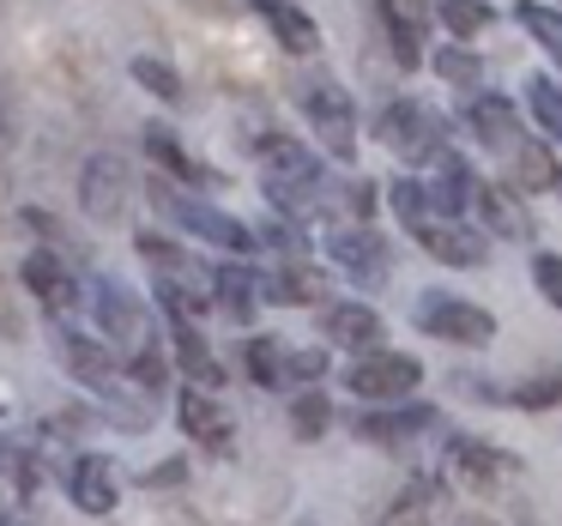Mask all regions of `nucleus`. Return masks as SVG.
<instances>
[{"mask_svg":"<svg viewBox=\"0 0 562 526\" xmlns=\"http://www.w3.org/2000/svg\"><path fill=\"white\" fill-rule=\"evenodd\" d=\"M260 182H267L279 212H308L321 200V164L308 146H296L284 134H267L260 139Z\"/></svg>","mask_w":562,"mask_h":526,"instance_id":"1","label":"nucleus"},{"mask_svg":"<svg viewBox=\"0 0 562 526\" xmlns=\"http://www.w3.org/2000/svg\"><path fill=\"white\" fill-rule=\"evenodd\" d=\"M86 315H91V333L110 339L115 351H139L151 339V321H146V303L134 291H122L115 279H86Z\"/></svg>","mask_w":562,"mask_h":526,"instance_id":"2","label":"nucleus"},{"mask_svg":"<svg viewBox=\"0 0 562 526\" xmlns=\"http://www.w3.org/2000/svg\"><path fill=\"white\" fill-rule=\"evenodd\" d=\"M417 381H424V363L405 351H363L351 369H345V388L357 393V400L369 405H400L417 393Z\"/></svg>","mask_w":562,"mask_h":526,"instance_id":"3","label":"nucleus"},{"mask_svg":"<svg viewBox=\"0 0 562 526\" xmlns=\"http://www.w3.org/2000/svg\"><path fill=\"white\" fill-rule=\"evenodd\" d=\"M55 351H61L67 376L86 381L91 393H115L122 388V363H115V345L98 339L91 327H79V321H55Z\"/></svg>","mask_w":562,"mask_h":526,"instance_id":"4","label":"nucleus"},{"mask_svg":"<svg viewBox=\"0 0 562 526\" xmlns=\"http://www.w3.org/2000/svg\"><path fill=\"white\" fill-rule=\"evenodd\" d=\"M151 194H158V206L170 212L188 236L224 248V255H255V231H248V224H236L231 212L206 206V200H188V194H176V188H151Z\"/></svg>","mask_w":562,"mask_h":526,"instance_id":"5","label":"nucleus"},{"mask_svg":"<svg viewBox=\"0 0 562 526\" xmlns=\"http://www.w3.org/2000/svg\"><path fill=\"white\" fill-rule=\"evenodd\" d=\"M25 284H31V296L43 303L49 321H79L86 315V279H79L61 255H49V248H37V255L25 260Z\"/></svg>","mask_w":562,"mask_h":526,"instance_id":"6","label":"nucleus"},{"mask_svg":"<svg viewBox=\"0 0 562 526\" xmlns=\"http://www.w3.org/2000/svg\"><path fill=\"white\" fill-rule=\"evenodd\" d=\"M303 115L315 127V139L333 152V158H351L357 152V110L333 79H308L303 86Z\"/></svg>","mask_w":562,"mask_h":526,"instance_id":"7","label":"nucleus"},{"mask_svg":"<svg viewBox=\"0 0 562 526\" xmlns=\"http://www.w3.org/2000/svg\"><path fill=\"white\" fill-rule=\"evenodd\" d=\"M417 327L448 339V345H490L496 339V321H490L484 309L460 303V296H441V291H429L424 303H417Z\"/></svg>","mask_w":562,"mask_h":526,"instance_id":"8","label":"nucleus"},{"mask_svg":"<svg viewBox=\"0 0 562 526\" xmlns=\"http://www.w3.org/2000/svg\"><path fill=\"white\" fill-rule=\"evenodd\" d=\"M381 139L412 164H436L441 158V127H436V115H429L424 103H387V110H381Z\"/></svg>","mask_w":562,"mask_h":526,"instance_id":"9","label":"nucleus"},{"mask_svg":"<svg viewBox=\"0 0 562 526\" xmlns=\"http://www.w3.org/2000/svg\"><path fill=\"white\" fill-rule=\"evenodd\" d=\"M79 206H86V219H98V224H115L127 212V164L115 158V152L86 158V176H79Z\"/></svg>","mask_w":562,"mask_h":526,"instance_id":"10","label":"nucleus"},{"mask_svg":"<svg viewBox=\"0 0 562 526\" xmlns=\"http://www.w3.org/2000/svg\"><path fill=\"white\" fill-rule=\"evenodd\" d=\"M176 424H182L200 448H212V454H231V441H236V424H231V412L218 405V393L194 388V381L176 393Z\"/></svg>","mask_w":562,"mask_h":526,"instance_id":"11","label":"nucleus"},{"mask_svg":"<svg viewBox=\"0 0 562 526\" xmlns=\"http://www.w3.org/2000/svg\"><path fill=\"white\" fill-rule=\"evenodd\" d=\"M321 333H327V345H339V351H381L387 345V321L375 315L369 303H333L327 315H321Z\"/></svg>","mask_w":562,"mask_h":526,"instance_id":"12","label":"nucleus"},{"mask_svg":"<svg viewBox=\"0 0 562 526\" xmlns=\"http://www.w3.org/2000/svg\"><path fill=\"white\" fill-rule=\"evenodd\" d=\"M67 496H74V508H86V514H110L115 502H122L115 460H103V454H79V460L67 466Z\"/></svg>","mask_w":562,"mask_h":526,"instance_id":"13","label":"nucleus"},{"mask_svg":"<svg viewBox=\"0 0 562 526\" xmlns=\"http://www.w3.org/2000/svg\"><path fill=\"white\" fill-rule=\"evenodd\" d=\"M381 7V31L393 43V61L417 67L424 61V25H429V0H375Z\"/></svg>","mask_w":562,"mask_h":526,"instance_id":"14","label":"nucleus"},{"mask_svg":"<svg viewBox=\"0 0 562 526\" xmlns=\"http://www.w3.org/2000/svg\"><path fill=\"white\" fill-rule=\"evenodd\" d=\"M417 243L429 248V255L441 260V267H477V260L490 255L484 248V236L472 231V224H460V219H429V224H417Z\"/></svg>","mask_w":562,"mask_h":526,"instance_id":"15","label":"nucleus"},{"mask_svg":"<svg viewBox=\"0 0 562 526\" xmlns=\"http://www.w3.org/2000/svg\"><path fill=\"white\" fill-rule=\"evenodd\" d=\"M448 472H453V484H460V490L490 496V490L514 472V460H508V454H496V448H484V441H465L460 436V441H453V454H448Z\"/></svg>","mask_w":562,"mask_h":526,"instance_id":"16","label":"nucleus"},{"mask_svg":"<svg viewBox=\"0 0 562 526\" xmlns=\"http://www.w3.org/2000/svg\"><path fill=\"white\" fill-rule=\"evenodd\" d=\"M327 255H333V267H345L351 279H387V243H381L375 231H333L327 236Z\"/></svg>","mask_w":562,"mask_h":526,"instance_id":"17","label":"nucleus"},{"mask_svg":"<svg viewBox=\"0 0 562 526\" xmlns=\"http://www.w3.org/2000/svg\"><path fill=\"white\" fill-rule=\"evenodd\" d=\"M255 13H260V25L279 37V49H291V55H315L321 49V31H315V19H308L303 7H291V0H255Z\"/></svg>","mask_w":562,"mask_h":526,"instance_id":"18","label":"nucleus"},{"mask_svg":"<svg viewBox=\"0 0 562 526\" xmlns=\"http://www.w3.org/2000/svg\"><path fill=\"white\" fill-rule=\"evenodd\" d=\"M170 351H176V369H182L194 388H218V381H224L218 357H212V345L200 339L194 321H170Z\"/></svg>","mask_w":562,"mask_h":526,"instance_id":"19","label":"nucleus"},{"mask_svg":"<svg viewBox=\"0 0 562 526\" xmlns=\"http://www.w3.org/2000/svg\"><path fill=\"white\" fill-rule=\"evenodd\" d=\"M255 303H260V272L212 267V309H224L231 321H255Z\"/></svg>","mask_w":562,"mask_h":526,"instance_id":"20","label":"nucleus"},{"mask_svg":"<svg viewBox=\"0 0 562 526\" xmlns=\"http://www.w3.org/2000/svg\"><path fill=\"white\" fill-rule=\"evenodd\" d=\"M260 296H267V303H296V309H303V303H321V296H327V279L296 260V267L260 272Z\"/></svg>","mask_w":562,"mask_h":526,"instance_id":"21","label":"nucleus"},{"mask_svg":"<svg viewBox=\"0 0 562 526\" xmlns=\"http://www.w3.org/2000/svg\"><path fill=\"white\" fill-rule=\"evenodd\" d=\"M508 158H514V182H520V188H532V194H544V188H557V182H562L557 152H550V146H538V139H520V146H514Z\"/></svg>","mask_w":562,"mask_h":526,"instance_id":"22","label":"nucleus"},{"mask_svg":"<svg viewBox=\"0 0 562 526\" xmlns=\"http://www.w3.org/2000/svg\"><path fill=\"white\" fill-rule=\"evenodd\" d=\"M436 424V412L429 405H412V412H381V417H357V436L363 441H381V448H393V441L417 436V429Z\"/></svg>","mask_w":562,"mask_h":526,"instance_id":"23","label":"nucleus"},{"mask_svg":"<svg viewBox=\"0 0 562 526\" xmlns=\"http://www.w3.org/2000/svg\"><path fill=\"white\" fill-rule=\"evenodd\" d=\"M472 127H477V139H484L490 152H514V146H520V127H514L508 98H477L472 103Z\"/></svg>","mask_w":562,"mask_h":526,"instance_id":"24","label":"nucleus"},{"mask_svg":"<svg viewBox=\"0 0 562 526\" xmlns=\"http://www.w3.org/2000/svg\"><path fill=\"white\" fill-rule=\"evenodd\" d=\"M243 363H248V376H255L260 388H284V381H291V345L284 339H248Z\"/></svg>","mask_w":562,"mask_h":526,"instance_id":"25","label":"nucleus"},{"mask_svg":"<svg viewBox=\"0 0 562 526\" xmlns=\"http://www.w3.org/2000/svg\"><path fill=\"white\" fill-rule=\"evenodd\" d=\"M472 206L484 212L490 231H502V236H532V219H526V206H520V200H508L502 188H477Z\"/></svg>","mask_w":562,"mask_h":526,"instance_id":"26","label":"nucleus"},{"mask_svg":"<svg viewBox=\"0 0 562 526\" xmlns=\"http://www.w3.org/2000/svg\"><path fill=\"white\" fill-rule=\"evenodd\" d=\"M441 25L453 31V37H477V31H490V7L484 0H436Z\"/></svg>","mask_w":562,"mask_h":526,"instance_id":"27","label":"nucleus"},{"mask_svg":"<svg viewBox=\"0 0 562 526\" xmlns=\"http://www.w3.org/2000/svg\"><path fill=\"white\" fill-rule=\"evenodd\" d=\"M393 212H400V224H429V219H441L436 212V200H429V188L424 182H412V176H405V182H393Z\"/></svg>","mask_w":562,"mask_h":526,"instance_id":"28","label":"nucleus"},{"mask_svg":"<svg viewBox=\"0 0 562 526\" xmlns=\"http://www.w3.org/2000/svg\"><path fill=\"white\" fill-rule=\"evenodd\" d=\"M146 152H151V158L164 164V170H176V176H182V182H200V170H194V164H188V152L176 146V139L164 134V127H151V134H146Z\"/></svg>","mask_w":562,"mask_h":526,"instance_id":"29","label":"nucleus"},{"mask_svg":"<svg viewBox=\"0 0 562 526\" xmlns=\"http://www.w3.org/2000/svg\"><path fill=\"white\" fill-rule=\"evenodd\" d=\"M520 25L562 61V13H550V7H520Z\"/></svg>","mask_w":562,"mask_h":526,"instance_id":"30","label":"nucleus"},{"mask_svg":"<svg viewBox=\"0 0 562 526\" xmlns=\"http://www.w3.org/2000/svg\"><path fill=\"white\" fill-rule=\"evenodd\" d=\"M532 115L544 122L550 139H562V91L550 86V79H532Z\"/></svg>","mask_w":562,"mask_h":526,"instance_id":"31","label":"nucleus"},{"mask_svg":"<svg viewBox=\"0 0 562 526\" xmlns=\"http://www.w3.org/2000/svg\"><path fill=\"white\" fill-rule=\"evenodd\" d=\"M327 400H321V393H296V405H291V424H296V436H308L315 441L321 429H327Z\"/></svg>","mask_w":562,"mask_h":526,"instance_id":"32","label":"nucleus"},{"mask_svg":"<svg viewBox=\"0 0 562 526\" xmlns=\"http://www.w3.org/2000/svg\"><path fill=\"white\" fill-rule=\"evenodd\" d=\"M127 376L139 381V388H164V351L158 345H139V351H127Z\"/></svg>","mask_w":562,"mask_h":526,"instance_id":"33","label":"nucleus"},{"mask_svg":"<svg viewBox=\"0 0 562 526\" xmlns=\"http://www.w3.org/2000/svg\"><path fill=\"white\" fill-rule=\"evenodd\" d=\"M134 79H139L146 91H158L164 103H176V98H182V86H176V74H170L164 61H146V55H139V61H134Z\"/></svg>","mask_w":562,"mask_h":526,"instance_id":"34","label":"nucleus"},{"mask_svg":"<svg viewBox=\"0 0 562 526\" xmlns=\"http://www.w3.org/2000/svg\"><path fill=\"white\" fill-rule=\"evenodd\" d=\"M381 526H429V496L424 490H405V496L381 514Z\"/></svg>","mask_w":562,"mask_h":526,"instance_id":"35","label":"nucleus"},{"mask_svg":"<svg viewBox=\"0 0 562 526\" xmlns=\"http://www.w3.org/2000/svg\"><path fill=\"white\" fill-rule=\"evenodd\" d=\"M436 74L448 79V86H472V79H477V55H465V49H441V55H436Z\"/></svg>","mask_w":562,"mask_h":526,"instance_id":"36","label":"nucleus"},{"mask_svg":"<svg viewBox=\"0 0 562 526\" xmlns=\"http://www.w3.org/2000/svg\"><path fill=\"white\" fill-rule=\"evenodd\" d=\"M562 400V376L550 381H526V388H514V405H526V412H544V405Z\"/></svg>","mask_w":562,"mask_h":526,"instance_id":"37","label":"nucleus"},{"mask_svg":"<svg viewBox=\"0 0 562 526\" xmlns=\"http://www.w3.org/2000/svg\"><path fill=\"white\" fill-rule=\"evenodd\" d=\"M532 279H538V291H544V303L562 309V255H538L532 260Z\"/></svg>","mask_w":562,"mask_h":526,"instance_id":"38","label":"nucleus"},{"mask_svg":"<svg viewBox=\"0 0 562 526\" xmlns=\"http://www.w3.org/2000/svg\"><path fill=\"white\" fill-rule=\"evenodd\" d=\"M321 369H327V357H321V351H291V381H315Z\"/></svg>","mask_w":562,"mask_h":526,"instance_id":"39","label":"nucleus"}]
</instances>
